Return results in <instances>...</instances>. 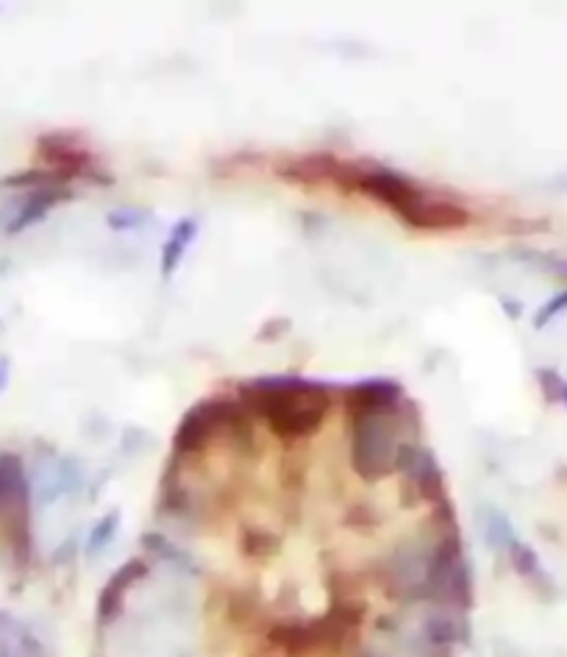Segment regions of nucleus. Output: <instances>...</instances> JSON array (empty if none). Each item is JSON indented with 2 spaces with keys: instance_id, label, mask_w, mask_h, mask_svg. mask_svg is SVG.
Returning a JSON list of instances; mask_svg holds the SVG:
<instances>
[{
  "instance_id": "9",
  "label": "nucleus",
  "mask_w": 567,
  "mask_h": 657,
  "mask_svg": "<svg viewBox=\"0 0 567 657\" xmlns=\"http://www.w3.org/2000/svg\"><path fill=\"white\" fill-rule=\"evenodd\" d=\"M117 521H120V516H109L106 521L98 524V529H95V535H92V541H90V552H98V549H104V543H109L111 538H115V529H117Z\"/></svg>"
},
{
  "instance_id": "5",
  "label": "nucleus",
  "mask_w": 567,
  "mask_h": 657,
  "mask_svg": "<svg viewBox=\"0 0 567 657\" xmlns=\"http://www.w3.org/2000/svg\"><path fill=\"white\" fill-rule=\"evenodd\" d=\"M223 401H212V404H203L198 407V410L189 412L187 418H184V424L181 430H178V437H176V446L181 451H189V449H196V446H201L203 441H206L209 432L214 430L217 424H223L220 421V410H223Z\"/></svg>"
},
{
  "instance_id": "7",
  "label": "nucleus",
  "mask_w": 567,
  "mask_h": 657,
  "mask_svg": "<svg viewBox=\"0 0 567 657\" xmlns=\"http://www.w3.org/2000/svg\"><path fill=\"white\" fill-rule=\"evenodd\" d=\"M509 560H512L515 572L520 574L523 579H529V583H534L540 588V585H551L548 574H545V568L540 565L538 554H534V549L525 547V543L512 541L509 543Z\"/></svg>"
},
{
  "instance_id": "8",
  "label": "nucleus",
  "mask_w": 567,
  "mask_h": 657,
  "mask_svg": "<svg viewBox=\"0 0 567 657\" xmlns=\"http://www.w3.org/2000/svg\"><path fill=\"white\" fill-rule=\"evenodd\" d=\"M562 313H567V290H562L559 295H554V298H551V302L545 304L543 309H540V315L534 318V326H538V329H543L548 320H554L556 315H562Z\"/></svg>"
},
{
  "instance_id": "1",
  "label": "nucleus",
  "mask_w": 567,
  "mask_h": 657,
  "mask_svg": "<svg viewBox=\"0 0 567 657\" xmlns=\"http://www.w3.org/2000/svg\"><path fill=\"white\" fill-rule=\"evenodd\" d=\"M281 173L293 178H309V181H331L349 192H362L385 207L392 215L412 223L417 228H459L470 223V212L462 203L442 198L428 187L415 185L412 178L378 165H349L334 156H311L287 165Z\"/></svg>"
},
{
  "instance_id": "3",
  "label": "nucleus",
  "mask_w": 567,
  "mask_h": 657,
  "mask_svg": "<svg viewBox=\"0 0 567 657\" xmlns=\"http://www.w3.org/2000/svg\"><path fill=\"white\" fill-rule=\"evenodd\" d=\"M390 410H370L354 412L349 421L351 432V460H354L356 473L365 480H378L398 466L401 443H398L395 426L390 424Z\"/></svg>"
},
{
  "instance_id": "6",
  "label": "nucleus",
  "mask_w": 567,
  "mask_h": 657,
  "mask_svg": "<svg viewBox=\"0 0 567 657\" xmlns=\"http://www.w3.org/2000/svg\"><path fill=\"white\" fill-rule=\"evenodd\" d=\"M196 234H198V223L192 221V218H184V221L173 228L170 240H167L165 251H162V273H165V277H170V273L176 271L181 257L187 254L189 243L196 240Z\"/></svg>"
},
{
  "instance_id": "10",
  "label": "nucleus",
  "mask_w": 567,
  "mask_h": 657,
  "mask_svg": "<svg viewBox=\"0 0 567 657\" xmlns=\"http://www.w3.org/2000/svg\"><path fill=\"white\" fill-rule=\"evenodd\" d=\"M565 401H567V387H565Z\"/></svg>"
},
{
  "instance_id": "4",
  "label": "nucleus",
  "mask_w": 567,
  "mask_h": 657,
  "mask_svg": "<svg viewBox=\"0 0 567 657\" xmlns=\"http://www.w3.org/2000/svg\"><path fill=\"white\" fill-rule=\"evenodd\" d=\"M145 572H147V565L142 563V560H131V563L122 565L120 572H117L115 577L106 583V588L101 590V599H98L101 624H111V621L117 619V613L122 610V602H126L129 590L134 588L137 579L145 577Z\"/></svg>"
},
{
  "instance_id": "2",
  "label": "nucleus",
  "mask_w": 567,
  "mask_h": 657,
  "mask_svg": "<svg viewBox=\"0 0 567 657\" xmlns=\"http://www.w3.org/2000/svg\"><path fill=\"white\" fill-rule=\"evenodd\" d=\"M248 399L279 437L311 435L323 424L331 399L326 387L304 379H264L248 387Z\"/></svg>"
}]
</instances>
